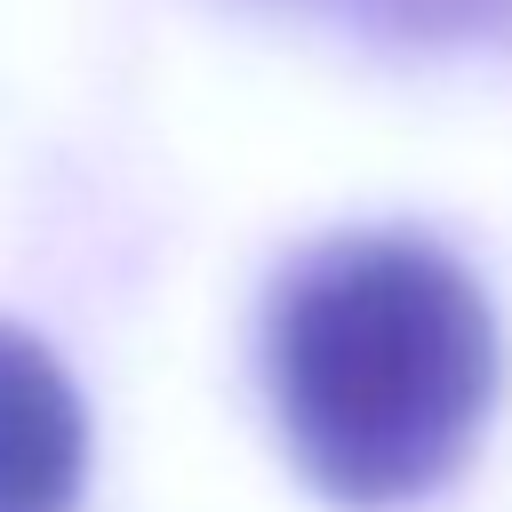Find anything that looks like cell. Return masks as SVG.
<instances>
[{
  "label": "cell",
  "instance_id": "obj_1",
  "mask_svg": "<svg viewBox=\"0 0 512 512\" xmlns=\"http://www.w3.org/2000/svg\"><path fill=\"white\" fill-rule=\"evenodd\" d=\"M504 344L480 280L416 232L304 248L264 312V384L296 472L352 504L432 496L496 408Z\"/></svg>",
  "mask_w": 512,
  "mask_h": 512
},
{
  "label": "cell",
  "instance_id": "obj_2",
  "mask_svg": "<svg viewBox=\"0 0 512 512\" xmlns=\"http://www.w3.org/2000/svg\"><path fill=\"white\" fill-rule=\"evenodd\" d=\"M88 472V416L56 352L0 320V512H72Z\"/></svg>",
  "mask_w": 512,
  "mask_h": 512
},
{
  "label": "cell",
  "instance_id": "obj_3",
  "mask_svg": "<svg viewBox=\"0 0 512 512\" xmlns=\"http://www.w3.org/2000/svg\"><path fill=\"white\" fill-rule=\"evenodd\" d=\"M320 8H344L392 32H496L512 16V0H320Z\"/></svg>",
  "mask_w": 512,
  "mask_h": 512
}]
</instances>
